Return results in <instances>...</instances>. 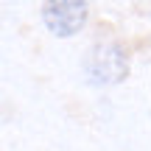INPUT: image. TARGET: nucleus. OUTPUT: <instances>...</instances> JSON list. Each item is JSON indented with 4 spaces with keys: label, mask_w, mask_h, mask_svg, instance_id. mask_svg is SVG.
<instances>
[{
    "label": "nucleus",
    "mask_w": 151,
    "mask_h": 151,
    "mask_svg": "<svg viewBox=\"0 0 151 151\" xmlns=\"http://www.w3.org/2000/svg\"><path fill=\"white\" fill-rule=\"evenodd\" d=\"M87 0H45L42 3V22L53 37L70 39L87 25Z\"/></svg>",
    "instance_id": "nucleus-2"
},
{
    "label": "nucleus",
    "mask_w": 151,
    "mask_h": 151,
    "mask_svg": "<svg viewBox=\"0 0 151 151\" xmlns=\"http://www.w3.org/2000/svg\"><path fill=\"white\" fill-rule=\"evenodd\" d=\"M84 76L95 87H112L126 81L129 76V59L118 42H95L84 56Z\"/></svg>",
    "instance_id": "nucleus-1"
}]
</instances>
